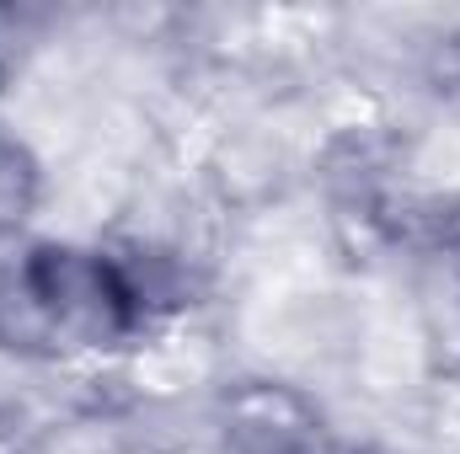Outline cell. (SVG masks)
Wrapping results in <instances>:
<instances>
[{"instance_id": "1", "label": "cell", "mask_w": 460, "mask_h": 454, "mask_svg": "<svg viewBox=\"0 0 460 454\" xmlns=\"http://www.w3.org/2000/svg\"><path fill=\"white\" fill-rule=\"evenodd\" d=\"M172 305L161 257L102 240L0 246V347L38 358H97L150 337Z\"/></svg>"}, {"instance_id": "2", "label": "cell", "mask_w": 460, "mask_h": 454, "mask_svg": "<svg viewBox=\"0 0 460 454\" xmlns=\"http://www.w3.org/2000/svg\"><path fill=\"white\" fill-rule=\"evenodd\" d=\"M220 433L230 454H353L327 428L316 401L279 380H241L220 401Z\"/></svg>"}, {"instance_id": "3", "label": "cell", "mask_w": 460, "mask_h": 454, "mask_svg": "<svg viewBox=\"0 0 460 454\" xmlns=\"http://www.w3.org/2000/svg\"><path fill=\"white\" fill-rule=\"evenodd\" d=\"M450 251H456V310H460V235L450 240Z\"/></svg>"}]
</instances>
